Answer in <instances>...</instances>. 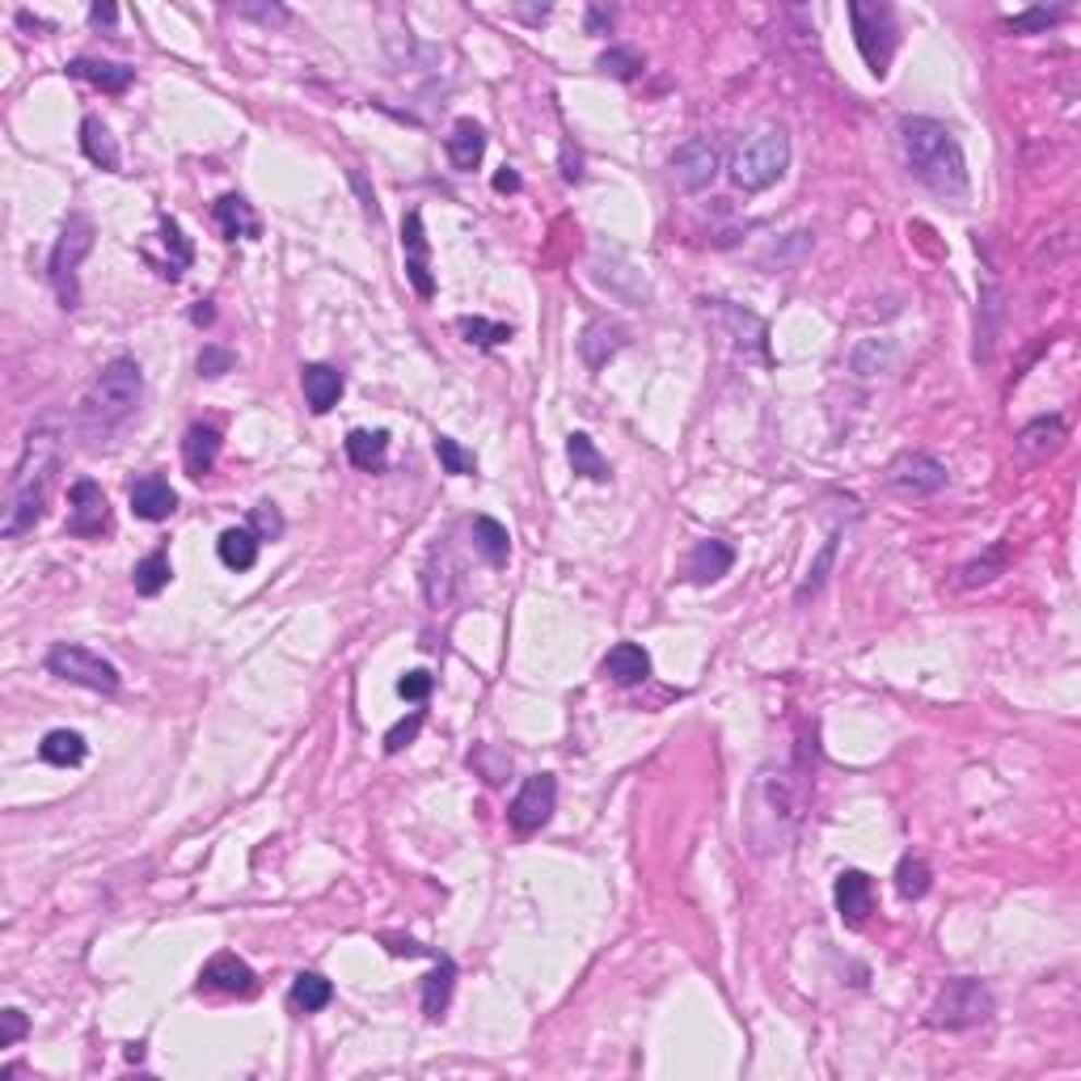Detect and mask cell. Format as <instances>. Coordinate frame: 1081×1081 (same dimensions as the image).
Instances as JSON below:
<instances>
[{
    "label": "cell",
    "mask_w": 1081,
    "mask_h": 1081,
    "mask_svg": "<svg viewBox=\"0 0 1081 1081\" xmlns=\"http://www.w3.org/2000/svg\"><path fill=\"white\" fill-rule=\"evenodd\" d=\"M895 140H900V157L913 169V178L925 182L934 194L967 191V161L947 123L925 119V115H904Z\"/></svg>",
    "instance_id": "2"
},
{
    "label": "cell",
    "mask_w": 1081,
    "mask_h": 1081,
    "mask_svg": "<svg viewBox=\"0 0 1081 1081\" xmlns=\"http://www.w3.org/2000/svg\"><path fill=\"white\" fill-rule=\"evenodd\" d=\"M90 22H94V26H115V22H119V9H115V4H94V9H90Z\"/></svg>",
    "instance_id": "53"
},
{
    "label": "cell",
    "mask_w": 1081,
    "mask_h": 1081,
    "mask_svg": "<svg viewBox=\"0 0 1081 1081\" xmlns=\"http://www.w3.org/2000/svg\"><path fill=\"white\" fill-rule=\"evenodd\" d=\"M85 735L81 732H68V727H60V732H51L43 744H38V757L47 764H56V769H68V764H81L85 761Z\"/></svg>",
    "instance_id": "33"
},
{
    "label": "cell",
    "mask_w": 1081,
    "mask_h": 1081,
    "mask_svg": "<svg viewBox=\"0 0 1081 1081\" xmlns=\"http://www.w3.org/2000/svg\"><path fill=\"white\" fill-rule=\"evenodd\" d=\"M562 178H567V182H579V178H583V161H579V153H574L571 144H562Z\"/></svg>",
    "instance_id": "52"
},
{
    "label": "cell",
    "mask_w": 1081,
    "mask_h": 1081,
    "mask_svg": "<svg viewBox=\"0 0 1081 1081\" xmlns=\"http://www.w3.org/2000/svg\"><path fill=\"white\" fill-rule=\"evenodd\" d=\"M68 76H76V81H90L94 90L102 94H123L131 81H135V68L128 64H106V60H72L68 64Z\"/></svg>",
    "instance_id": "23"
},
{
    "label": "cell",
    "mask_w": 1081,
    "mask_h": 1081,
    "mask_svg": "<svg viewBox=\"0 0 1081 1081\" xmlns=\"http://www.w3.org/2000/svg\"><path fill=\"white\" fill-rule=\"evenodd\" d=\"M470 533H474V549L486 558V562H490V567H508L511 540H508V528H503L499 520H490V515H474Z\"/></svg>",
    "instance_id": "29"
},
{
    "label": "cell",
    "mask_w": 1081,
    "mask_h": 1081,
    "mask_svg": "<svg viewBox=\"0 0 1081 1081\" xmlns=\"http://www.w3.org/2000/svg\"><path fill=\"white\" fill-rule=\"evenodd\" d=\"M228 13H237V17H254V22H262V26H284L287 22L284 4H233Z\"/></svg>",
    "instance_id": "49"
},
{
    "label": "cell",
    "mask_w": 1081,
    "mask_h": 1081,
    "mask_svg": "<svg viewBox=\"0 0 1081 1081\" xmlns=\"http://www.w3.org/2000/svg\"><path fill=\"white\" fill-rule=\"evenodd\" d=\"M883 482L904 499H929V495H938L947 486V465L938 456H929V452H904L888 465Z\"/></svg>",
    "instance_id": "10"
},
{
    "label": "cell",
    "mask_w": 1081,
    "mask_h": 1081,
    "mask_svg": "<svg viewBox=\"0 0 1081 1081\" xmlns=\"http://www.w3.org/2000/svg\"><path fill=\"white\" fill-rule=\"evenodd\" d=\"M258 545H262V537L254 528H224L216 540V554L228 571H250L258 562Z\"/></svg>",
    "instance_id": "28"
},
{
    "label": "cell",
    "mask_w": 1081,
    "mask_h": 1081,
    "mask_svg": "<svg viewBox=\"0 0 1081 1081\" xmlns=\"http://www.w3.org/2000/svg\"><path fill=\"white\" fill-rule=\"evenodd\" d=\"M705 313H714V318L727 325V334L735 338V347L739 351H757L761 359H769V330H764V321L757 313H748V309H735L727 300H705Z\"/></svg>",
    "instance_id": "16"
},
{
    "label": "cell",
    "mask_w": 1081,
    "mask_h": 1081,
    "mask_svg": "<svg viewBox=\"0 0 1081 1081\" xmlns=\"http://www.w3.org/2000/svg\"><path fill=\"white\" fill-rule=\"evenodd\" d=\"M402 254H406V275H411L414 292L423 300H431L436 296V275H431V246H427L418 212H406V221H402Z\"/></svg>",
    "instance_id": "14"
},
{
    "label": "cell",
    "mask_w": 1081,
    "mask_h": 1081,
    "mask_svg": "<svg viewBox=\"0 0 1081 1081\" xmlns=\"http://www.w3.org/2000/svg\"><path fill=\"white\" fill-rule=\"evenodd\" d=\"M191 321L194 325H207V321H212V305H207V300H199V305L191 309Z\"/></svg>",
    "instance_id": "57"
},
{
    "label": "cell",
    "mask_w": 1081,
    "mask_h": 1081,
    "mask_svg": "<svg viewBox=\"0 0 1081 1081\" xmlns=\"http://www.w3.org/2000/svg\"><path fill=\"white\" fill-rule=\"evenodd\" d=\"M832 558H836V537L824 540V549H820V558H816V567H811V574H807V583L798 587V601H807V596H816V592L824 587V579H828V567H832Z\"/></svg>",
    "instance_id": "45"
},
{
    "label": "cell",
    "mask_w": 1081,
    "mask_h": 1081,
    "mask_svg": "<svg viewBox=\"0 0 1081 1081\" xmlns=\"http://www.w3.org/2000/svg\"><path fill=\"white\" fill-rule=\"evenodd\" d=\"M199 988H216V993H228V997H254L258 976H254V967H250L246 959L221 951V954H212V959L203 963V972H199Z\"/></svg>",
    "instance_id": "15"
},
{
    "label": "cell",
    "mask_w": 1081,
    "mask_h": 1081,
    "mask_svg": "<svg viewBox=\"0 0 1081 1081\" xmlns=\"http://www.w3.org/2000/svg\"><path fill=\"white\" fill-rule=\"evenodd\" d=\"M131 511L140 515V520H169L174 511H178V495H174V486L165 482V477L149 474L140 477L135 486H131Z\"/></svg>",
    "instance_id": "18"
},
{
    "label": "cell",
    "mask_w": 1081,
    "mask_h": 1081,
    "mask_svg": "<svg viewBox=\"0 0 1081 1081\" xmlns=\"http://www.w3.org/2000/svg\"><path fill=\"white\" fill-rule=\"evenodd\" d=\"M791 165V135L786 128L752 131L732 157V182L739 191H769Z\"/></svg>",
    "instance_id": "5"
},
{
    "label": "cell",
    "mask_w": 1081,
    "mask_h": 1081,
    "mask_svg": "<svg viewBox=\"0 0 1081 1081\" xmlns=\"http://www.w3.org/2000/svg\"><path fill=\"white\" fill-rule=\"evenodd\" d=\"M803 782L791 764H764L744 803V832L757 854H782L791 850L798 824H803Z\"/></svg>",
    "instance_id": "1"
},
{
    "label": "cell",
    "mask_w": 1081,
    "mask_h": 1081,
    "mask_svg": "<svg viewBox=\"0 0 1081 1081\" xmlns=\"http://www.w3.org/2000/svg\"><path fill=\"white\" fill-rule=\"evenodd\" d=\"M250 520H254L250 528H254L262 540H275L280 533H284V515H280V508H275V503H258Z\"/></svg>",
    "instance_id": "46"
},
{
    "label": "cell",
    "mask_w": 1081,
    "mask_h": 1081,
    "mask_svg": "<svg viewBox=\"0 0 1081 1081\" xmlns=\"http://www.w3.org/2000/svg\"><path fill=\"white\" fill-rule=\"evenodd\" d=\"M351 182H355V191H359V199H364V212H368V216H372V221H377V199H372V194H368V187H364V174H359V169H355V174H351Z\"/></svg>",
    "instance_id": "55"
},
{
    "label": "cell",
    "mask_w": 1081,
    "mask_h": 1081,
    "mask_svg": "<svg viewBox=\"0 0 1081 1081\" xmlns=\"http://www.w3.org/2000/svg\"><path fill=\"white\" fill-rule=\"evenodd\" d=\"M431 689H436V676H431L427 668H414V672H406V676L397 680V693H402L406 701H423Z\"/></svg>",
    "instance_id": "48"
},
{
    "label": "cell",
    "mask_w": 1081,
    "mask_h": 1081,
    "mask_svg": "<svg viewBox=\"0 0 1081 1081\" xmlns=\"http://www.w3.org/2000/svg\"><path fill=\"white\" fill-rule=\"evenodd\" d=\"M495 191H499V194H508V191H520V174H515V169H508V165H503V169H499V174H495Z\"/></svg>",
    "instance_id": "54"
},
{
    "label": "cell",
    "mask_w": 1081,
    "mask_h": 1081,
    "mask_svg": "<svg viewBox=\"0 0 1081 1081\" xmlns=\"http://www.w3.org/2000/svg\"><path fill=\"white\" fill-rule=\"evenodd\" d=\"M300 384H305V402H309L313 414H330L343 397V372L330 368V364H305Z\"/></svg>",
    "instance_id": "19"
},
{
    "label": "cell",
    "mask_w": 1081,
    "mask_h": 1081,
    "mask_svg": "<svg viewBox=\"0 0 1081 1081\" xmlns=\"http://www.w3.org/2000/svg\"><path fill=\"white\" fill-rule=\"evenodd\" d=\"M554 807H558V782H554V773H533V777L520 786V795L511 798L508 820L515 832L528 836V832H537V828L549 824Z\"/></svg>",
    "instance_id": "11"
},
{
    "label": "cell",
    "mask_w": 1081,
    "mask_h": 1081,
    "mask_svg": "<svg viewBox=\"0 0 1081 1081\" xmlns=\"http://www.w3.org/2000/svg\"><path fill=\"white\" fill-rule=\"evenodd\" d=\"M1060 440H1065V418H1060V414H1052V418H1035L1031 427H1022V431H1018V448H1022V452H1031V456L1060 448Z\"/></svg>",
    "instance_id": "35"
},
{
    "label": "cell",
    "mask_w": 1081,
    "mask_h": 1081,
    "mask_svg": "<svg viewBox=\"0 0 1081 1081\" xmlns=\"http://www.w3.org/2000/svg\"><path fill=\"white\" fill-rule=\"evenodd\" d=\"M452 985H456V967H452V959L436 954V972L423 981V1014L427 1018L444 1014L448 1001H452Z\"/></svg>",
    "instance_id": "30"
},
{
    "label": "cell",
    "mask_w": 1081,
    "mask_h": 1081,
    "mask_svg": "<svg viewBox=\"0 0 1081 1081\" xmlns=\"http://www.w3.org/2000/svg\"><path fill=\"white\" fill-rule=\"evenodd\" d=\"M482 153H486V131L477 128L474 119H456L452 135H448V161L470 174V169L482 165Z\"/></svg>",
    "instance_id": "26"
},
{
    "label": "cell",
    "mask_w": 1081,
    "mask_h": 1081,
    "mask_svg": "<svg viewBox=\"0 0 1081 1081\" xmlns=\"http://www.w3.org/2000/svg\"><path fill=\"white\" fill-rule=\"evenodd\" d=\"M608 26H613V17H608L605 9H587V31H592V34H608Z\"/></svg>",
    "instance_id": "56"
},
{
    "label": "cell",
    "mask_w": 1081,
    "mask_h": 1081,
    "mask_svg": "<svg viewBox=\"0 0 1081 1081\" xmlns=\"http://www.w3.org/2000/svg\"><path fill=\"white\" fill-rule=\"evenodd\" d=\"M436 456H440V465H444V474L452 477H470L477 474V456L470 448H461L452 436H436Z\"/></svg>",
    "instance_id": "41"
},
{
    "label": "cell",
    "mask_w": 1081,
    "mask_h": 1081,
    "mask_svg": "<svg viewBox=\"0 0 1081 1081\" xmlns=\"http://www.w3.org/2000/svg\"><path fill=\"white\" fill-rule=\"evenodd\" d=\"M212 216H216V224H221V233L228 241H237V237L254 241V237H262V221H258L254 207L241 194H221L216 207H212Z\"/></svg>",
    "instance_id": "21"
},
{
    "label": "cell",
    "mask_w": 1081,
    "mask_h": 1081,
    "mask_svg": "<svg viewBox=\"0 0 1081 1081\" xmlns=\"http://www.w3.org/2000/svg\"><path fill=\"white\" fill-rule=\"evenodd\" d=\"M832 900H836V913L845 925H862L875 908V883L866 870H841L836 875V888H832Z\"/></svg>",
    "instance_id": "17"
},
{
    "label": "cell",
    "mask_w": 1081,
    "mask_h": 1081,
    "mask_svg": "<svg viewBox=\"0 0 1081 1081\" xmlns=\"http://www.w3.org/2000/svg\"><path fill=\"white\" fill-rule=\"evenodd\" d=\"M456 330L477 343V347H499V343H508L511 338V325L508 321H486V318H461L456 321Z\"/></svg>",
    "instance_id": "40"
},
{
    "label": "cell",
    "mask_w": 1081,
    "mask_h": 1081,
    "mask_svg": "<svg viewBox=\"0 0 1081 1081\" xmlns=\"http://www.w3.org/2000/svg\"><path fill=\"white\" fill-rule=\"evenodd\" d=\"M51 465H56V440H51L47 431H31L26 452H22V461H17V474H13L9 511H4V524H0V533H4V537H22L26 528L38 524L43 503H47Z\"/></svg>",
    "instance_id": "3"
},
{
    "label": "cell",
    "mask_w": 1081,
    "mask_h": 1081,
    "mask_svg": "<svg viewBox=\"0 0 1081 1081\" xmlns=\"http://www.w3.org/2000/svg\"><path fill=\"white\" fill-rule=\"evenodd\" d=\"M26 1031H31V1022H26L22 1010H4V1014H0V1048H13Z\"/></svg>",
    "instance_id": "50"
},
{
    "label": "cell",
    "mask_w": 1081,
    "mask_h": 1081,
    "mask_svg": "<svg viewBox=\"0 0 1081 1081\" xmlns=\"http://www.w3.org/2000/svg\"><path fill=\"white\" fill-rule=\"evenodd\" d=\"M567 456H571V470L587 482H608V461L601 456V448L592 444V436L571 431L567 436Z\"/></svg>",
    "instance_id": "32"
},
{
    "label": "cell",
    "mask_w": 1081,
    "mask_h": 1081,
    "mask_svg": "<svg viewBox=\"0 0 1081 1081\" xmlns=\"http://www.w3.org/2000/svg\"><path fill=\"white\" fill-rule=\"evenodd\" d=\"M1056 22H1065V9H1044V4H1035V9H1026V13H1018V17H1006L1001 31L1006 34H1044L1048 26H1056Z\"/></svg>",
    "instance_id": "38"
},
{
    "label": "cell",
    "mask_w": 1081,
    "mask_h": 1081,
    "mask_svg": "<svg viewBox=\"0 0 1081 1081\" xmlns=\"http://www.w3.org/2000/svg\"><path fill=\"white\" fill-rule=\"evenodd\" d=\"M1006 571V545H993L985 558H976V562H967L963 571H959V587H976V583H993L997 574Z\"/></svg>",
    "instance_id": "39"
},
{
    "label": "cell",
    "mask_w": 1081,
    "mask_h": 1081,
    "mask_svg": "<svg viewBox=\"0 0 1081 1081\" xmlns=\"http://www.w3.org/2000/svg\"><path fill=\"white\" fill-rule=\"evenodd\" d=\"M993 1018V993L981 981H967V976H954L942 985V993L934 997L929 1006V1026L938 1031H967V1026H981Z\"/></svg>",
    "instance_id": "7"
},
{
    "label": "cell",
    "mask_w": 1081,
    "mask_h": 1081,
    "mask_svg": "<svg viewBox=\"0 0 1081 1081\" xmlns=\"http://www.w3.org/2000/svg\"><path fill=\"white\" fill-rule=\"evenodd\" d=\"M330 997H334V985L318 976V972H300L296 976V985H292V1006L296 1010H305V1014H318L330 1006Z\"/></svg>",
    "instance_id": "36"
},
{
    "label": "cell",
    "mask_w": 1081,
    "mask_h": 1081,
    "mask_svg": "<svg viewBox=\"0 0 1081 1081\" xmlns=\"http://www.w3.org/2000/svg\"><path fill=\"white\" fill-rule=\"evenodd\" d=\"M418 732H423V710H414L411 718H402L397 727H389V735H384V752H389V757H397L402 748H411Z\"/></svg>",
    "instance_id": "44"
},
{
    "label": "cell",
    "mask_w": 1081,
    "mask_h": 1081,
    "mask_svg": "<svg viewBox=\"0 0 1081 1081\" xmlns=\"http://www.w3.org/2000/svg\"><path fill=\"white\" fill-rule=\"evenodd\" d=\"M929 866H925L922 858H904L900 866H895V888H900V895L904 900H922L925 891H929Z\"/></svg>",
    "instance_id": "42"
},
{
    "label": "cell",
    "mask_w": 1081,
    "mask_h": 1081,
    "mask_svg": "<svg viewBox=\"0 0 1081 1081\" xmlns=\"http://www.w3.org/2000/svg\"><path fill=\"white\" fill-rule=\"evenodd\" d=\"M381 942L389 947V954H406V959H414V954H431L427 947H418L414 938H393V934H384Z\"/></svg>",
    "instance_id": "51"
},
{
    "label": "cell",
    "mask_w": 1081,
    "mask_h": 1081,
    "mask_svg": "<svg viewBox=\"0 0 1081 1081\" xmlns=\"http://www.w3.org/2000/svg\"><path fill=\"white\" fill-rule=\"evenodd\" d=\"M216 456H221V427L212 423H194L182 440V465L191 477H207L216 470Z\"/></svg>",
    "instance_id": "20"
},
{
    "label": "cell",
    "mask_w": 1081,
    "mask_h": 1081,
    "mask_svg": "<svg viewBox=\"0 0 1081 1081\" xmlns=\"http://www.w3.org/2000/svg\"><path fill=\"white\" fill-rule=\"evenodd\" d=\"M110 528V499L94 477L72 482L68 490V533L72 537H102Z\"/></svg>",
    "instance_id": "12"
},
{
    "label": "cell",
    "mask_w": 1081,
    "mask_h": 1081,
    "mask_svg": "<svg viewBox=\"0 0 1081 1081\" xmlns=\"http://www.w3.org/2000/svg\"><path fill=\"white\" fill-rule=\"evenodd\" d=\"M169 579H174V567H169V554H165V549H153L149 558H140V562H135V574H131V583H135L140 596H157V592H165Z\"/></svg>",
    "instance_id": "34"
},
{
    "label": "cell",
    "mask_w": 1081,
    "mask_h": 1081,
    "mask_svg": "<svg viewBox=\"0 0 1081 1081\" xmlns=\"http://www.w3.org/2000/svg\"><path fill=\"white\" fill-rule=\"evenodd\" d=\"M384 452H389V431H368V427H355L347 436V461L355 470H381Z\"/></svg>",
    "instance_id": "31"
},
{
    "label": "cell",
    "mask_w": 1081,
    "mask_h": 1081,
    "mask_svg": "<svg viewBox=\"0 0 1081 1081\" xmlns=\"http://www.w3.org/2000/svg\"><path fill=\"white\" fill-rule=\"evenodd\" d=\"M140 397H144V372H140L135 359L119 355L90 381L85 397H81V418L94 431H110V427L128 423L131 414L140 411Z\"/></svg>",
    "instance_id": "4"
},
{
    "label": "cell",
    "mask_w": 1081,
    "mask_h": 1081,
    "mask_svg": "<svg viewBox=\"0 0 1081 1081\" xmlns=\"http://www.w3.org/2000/svg\"><path fill=\"white\" fill-rule=\"evenodd\" d=\"M47 672L60 676V680H68V685L94 689V693H115V689L123 685L119 668H115L110 660L94 655L90 646H81V642H56V646L47 651Z\"/></svg>",
    "instance_id": "8"
},
{
    "label": "cell",
    "mask_w": 1081,
    "mask_h": 1081,
    "mask_svg": "<svg viewBox=\"0 0 1081 1081\" xmlns=\"http://www.w3.org/2000/svg\"><path fill=\"white\" fill-rule=\"evenodd\" d=\"M732 567H735V549L718 537L698 540L693 554H689V579L693 583H714V579H723Z\"/></svg>",
    "instance_id": "22"
},
{
    "label": "cell",
    "mask_w": 1081,
    "mask_h": 1081,
    "mask_svg": "<svg viewBox=\"0 0 1081 1081\" xmlns=\"http://www.w3.org/2000/svg\"><path fill=\"white\" fill-rule=\"evenodd\" d=\"M81 149H85V157L94 161L97 169H110V174H119V144H115V135L110 128L97 119V115H85V123H81Z\"/></svg>",
    "instance_id": "27"
},
{
    "label": "cell",
    "mask_w": 1081,
    "mask_h": 1081,
    "mask_svg": "<svg viewBox=\"0 0 1081 1081\" xmlns=\"http://www.w3.org/2000/svg\"><path fill=\"white\" fill-rule=\"evenodd\" d=\"M94 250V221L90 216H81V212H72L60 228V241H56V250H51V266H47V275H51V287H56V296H60V305L64 309H76V300H81V287H76V266L90 258Z\"/></svg>",
    "instance_id": "6"
},
{
    "label": "cell",
    "mask_w": 1081,
    "mask_h": 1081,
    "mask_svg": "<svg viewBox=\"0 0 1081 1081\" xmlns=\"http://www.w3.org/2000/svg\"><path fill=\"white\" fill-rule=\"evenodd\" d=\"M621 347H626V330H621L617 321H592V325L583 330V338H579V351H583V359H587L592 368H605Z\"/></svg>",
    "instance_id": "25"
},
{
    "label": "cell",
    "mask_w": 1081,
    "mask_h": 1081,
    "mask_svg": "<svg viewBox=\"0 0 1081 1081\" xmlns=\"http://www.w3.org/2000/svg\"><path fill=\"white\" fill-rule=\"evenodd\" d=\"M233 364H237L233 351H224V347L199 351V377H224V372H233Z\"/></svg>",
    "instance_id": "47"
},
{
    "label": "cell",
    "mask_w": 1081,
    "mask_h": 1081,
    "mask_svg": "<svg viewBox=\"0 0 1081 1081\" xmlns=\"http://www.w3.org/2000/svg\"><path fill=\"white\" fill-rule=\"evenodd\" d=\"M672 174L685 191H705L714 178H718V144L710 135H698V140H685L676 153H672Z\"/></svg>",
    "instance_id": "13"
},
{
    "label": "cell",
    "mask_w": 1081,
    "mask_h": 1081,
    "mask_svg": "<svg viewBox=\"0 0 1081 1081\" xmlns=\"http://www.w3.org/2000/svg\"><path fill=\"white\" fill-rule=\"evenodd\" d=\"M161 241H165V250L174 254V262H169V280H178L187 266H191V258H194V250H191V241L182 237V228H178V221H169V216H161Z\"/></svg>",
    "instance_id": "37"
},
{
    "label": "cell",
    "mask_w": 1081,
    "mask_h": 1081,
    "mask_svg": "<svg viewBox=\"0 0 1081 1081\" xmlns=\"http://www.w3.org/2000/svg\"><path fill=\"white\" fill-rule=\"evenodd\" d=\"M605 676L617 685H642L651 676V655L638 642H617L605 655Z\"/></svg>",
    "instance_id": "24"
},
{
    "label": "cell",
    "mask_w": 1081,
    "mask_h": 1081,
    "mask_svg": "<svg viewBox=\"0 0 1081 1081\" xmlns=\"http://www.w3.org/2000/svg\"><path fill=\"white\" fill-rule=\"evenodd\" d=\"M642 60H638L634 51H626V47H608L605 56H601V72L608 76H617V81H634Z\"/></svg>",
    "instance_id": "43"
},
{
    "label": "cell",
    "mask_w": 1081,
    "mask_h": 1081,
    "mask_svg": "<svg viewBox=\"0 0 1081 1081\" xmlns=\"http://www.w3.org/2000/svg\"><path fill=\"white\" fill-rule=\"evenodd\" d=\"M850 22H854V43H858L862 60L875 76H888L891 51H895V17L888 4H866L854 0L850 4Z\"/></svg>",
    "instance_id": "9"
}]
</instances>
